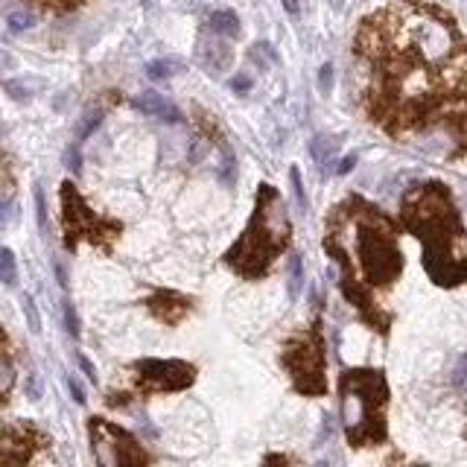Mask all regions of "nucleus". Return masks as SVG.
<instances>
[{
    "instance_id": "31",
    "label": "nucleus",
    "mask_w": 467,
    "mask_h": 467,
    "mask_svg": "<svg viewBox=\"0 0 467 467\" xmlns=\"http://www.w3.org/2000/svg\"><path fill=\"white\" fill-rule=\"evenodd\" d=\"M6 91H9L12 96H15V100H24V96H30V85L9 79V82H6Z\"/></svg>"
},
{
    "instance_id": "12",
    "label": "nucleus",
    "mask_w": 467,
    "mask_h": 467,
    "mask_svg": "<svg viewBox=\"0 0 467 467\" xmlns=\"http://www.w3.org/2000/svg\"><path fill=\"white\" fill-rule=\"evenodd\" d=\"M146 309L158 321H164L167 328H178L184 316L190 313V301L173 289H161V292H155L152 298H146Z\"/></svg>"
},
{
    "instance_id": "18",
    "label": "nucleus",
    "mask_w": 467,
    "mask_h": 467,
    "mask_svg": "<svg viewBox=\"0 0 467 467\" xmlns=\"http://www.w3.org/2000/svg\"><path fill=\"white\" fill-rule=\"evenodd\" d=\"M6 24H9L12 33H24V30H33V26H35V15H33V12H26V9H12L6 15Z\"/></svg>"
},
{
    "instance_id": "9",
    "label": "nucleus",
    "mask_w": 467,
    "mask_h": 467,
    "mask_svg": "<svg viewBox=\"0 0 467 467\" xmlns=\"http://www.w3.org/2000/svg\"><path fill=\"white\" fill-rule=\"evenodd\" d=\"M137 391L140 394H158V391H184L193 386L196 368L181 359H137Z\"/></svg>"
},
{
    "instance_id": "33",
    "label": "nucleus",
    "mask_w": 467,
    "mask_h": 467,
    "mask_svg": "<svg viewBox=\"0 0 467 467\" xmlns=\"http://www.w3.org/2000/svg\"><path fill=\"white\" fill-rule=\"evenodd\" d=\"M26 389H30V400H38L41 398V377L30 374V380H26Z\"/></svg>"
},
{
    "instance_id": "19",
    "label": "nucleus",
    "mask_w": 467,
    "mask_h": 467,
    "mask_svg": "<svg viewBox=\"0 0 467 467\" xmlns=\"http://www.w3.org/2000/svg\"><path fill=\"white\" fill-rule=\"evenodd\" d=\"M301 287H304V266H301V257H292L289 260V298L292 301H298Z\"/></svg>"
},
{
    "instance_id": "25",
    "label": "nucleus",
    "mask_w": 467,
    "mask_h": 467,
    "mask_svg": "<svg viewBox=\"0 0 467 467\" xmlns=\"http://www.w3.org/2000/svg\"><path fill=\"white\" fill-rule=\"evenodd\" d=\"M24 316H26L30 330L38 333V330H41V319H38V309H35V304H33V295H24Z\"/></svg>"
},
{
    "instance_id": "5",
    "label": "nucleus",
    "mask_w": 467,
    "mask_h": 467,
    "mask_svg": "<svg viewBox=\"0 0 467 467\" xmlns=\"http://www.w3.org/2000/svg\"><path fill=\"white\" fill-rule=\"evenodd\" d=\"M389 383L377 368H348L339 377V415L350 447H377L389 438Z\"/></svg>"
},
{
    "instance_id": "34",
    "label": "nucleus",
    "mask_w": 467,
    "mask_h": 467,
    "mask_svg": "<svg viewBox=\"0 0 467 467\" xmlns=\"http://www.w3.org/2000/svg\"><path fill=\"white\" fill-rule=\"evenodd\" d=\"M464 380H467V357H461V359H459V365H456V377H452V383L461 386Z\"/></svg>"
},
{
    "instance_id": "14",
    "label": "nucleus",
    "mask_w": 467,
    "mask_h": 467,
    "mask_svg": "<svg viewBox=\"0 0 467 467\" xmlns=\"http://www.w3.org/2000/svg\"><path fill=\"white\" fill-rule=\"evenodd\" d=\"M135 108L140 114L146 117H158V120H167V123H178L181 120V111L176 105H169L161 94L155 91H140V96H135Z\"/></svg>"
},
{
    "instance_id": "24",
    "label": "nucleus",
    "mask_w": 467,
    "mask_h": 467,
    "mask_svg": "<svg viewBox=\"0 0 467 467\" xmlns=\"http://www.w3.org/2000/svg\"><path fill=\"white\" fill-rule=\"evenodd\" d=\"M35 216H38V228L47 234V205H44V190H41V184H35Z\"/></svg>"
},
{
    "instance_id": "6",
    "label": "nucleus",
    "mask_w": 467,
    "mask_h": 467,
    "mask_svg": "<svg viewBox=\"0 0 467 467\" xmlns=\"http://www.w3.org/2000/svg\"><path fill=\"white\" fill-rule=\"evenodd\" d=\"M280 365L287 368L295 391L307 398L328 394V374H324V333L321 321L301 333H295L280 350Z\"/></svg>"
},
{
    "instance_id": "30",
    "label": "nucleus",
    "mask_w": 467,
    "mask_h": 467,
    "mask_svg": "<svg viewBox=\"0 0 467 467\" xmlns=\"http://www.w3.org/2000/svg\"><path fill=\"white\" fill-rule=\"evenodd\" d=\"M319 88H321V94H330V88H333V65H321V70H319Z\"/></svg>"
},
{
    "instance_id": "20",
    "label": "nucleus",
    "mask_w": 467,
    "mask_h": 467,
    "mask_svg": "<svg viewBox=\"0 0 467 467\" xmlns=\"http://www.w3.org/2000/svg\"><path fill=\"white\" fill-rule=\"evenodd\" d=\"M15 275H18L15 254H12L9 248H3V251H0V280H3L6 287H15Z\"/></svg>"
},
{
    "instance_id": "29",
    "label": "nucleus",
    "mask_w": 467,
    "mask_h": 467,
    "mask_svg": "<svg viewBox=\"0 0 467 467\" xmlns=\"http://www.w3.org/2000/svg\"><path fill=\"white\" fill-rule=\"evenodd\" d=\"M234 164H237V161L231 158V152L225 149V161H222V181L228 184V187H231L234 178H237V167H234Z\"/></svg>"
},
{
    "instance_id": "10",
    "label": "nucleus",
    "mask_w": 467,
    "mask_h": 467,
    "mask_svg": "<svg viewBox=\"0 0 467 467\" xmlns=\"http://www.w3.org/2000/svg\"><path fill=\"white\" fill-rule=\"evenodd\" d=\"M50 438L41 432L35 423H6L3 435H0V461L6 467L26 464L38 450H44Z\"/></svg>"
},
{
    "instance_id": "8",
    "label": "nucleus",
    "mask_w": 467,
    "mask_h": 467,
    "mask_svg": "<svg viewBox=\"0 0 467 467\" xmlns=\"http://www.w3.org/2000/svg\"><path fill=\"white\" fill-rule=\"evenodd\" d=\"M88 438H91V452L103 467H137L149 464V452L140 450L135 435H129L123 427L111 423L105 418H91L88 421Z\"/></svg>"
},
{
    "instance_id": "15",
    "label": "nucleus",
    "mask_w": 467,
    "mask_h": 467,
    "mask_svg": "<svg viewBox=\"0 0 467 467\" xmlns=\"http://www.w3.org/2000/svg\"><path fill=\"white\" fill-rule=\"evenodd\" d=\"M207 26H210V33L225 35V38H237V35H239V18L234 15V12H228V9L210 12Z\"/></svg>"
},
{
    "instance_id": "39",
    "label": "nucleus",
    "mask_w": 467,
    "mask_h": 467,
    "mask_svg": "<svg viewBox=\"0 0 467 467\" xmlns=\"http://www.w3.org/2000/svg\"><path fill=\"white\" fill-rule=\"evenodd\" d=\"M330 6H333V9H339V6H342V0H330Z\"/></svg>"
},
{
    "instance_id": "7",
    "label": "nucleus",
    "mask_w": 467,
    "mask_h": 467,
    "mask_svg": "<svg viewBox=\"0 0 467 467\" xmlns=\"http://www.w3.org/2000/svg\"><path fill=\"white\" fill-rule=\"evenodd\" d=\"M123 225L117 219L96 216L94 210L85 205L82 193L76 190L74 181H62V234H65V248L76 251V246L91 243L103 251H111V243L120 237Z\"/></svg>"
},
{
    "instance_id": "3",
    "label": "nucleus",
    "mask_w": 467,
    "mask_h": 467,
    "mask_svg": "<svg viewBox=\"0 0 467 467\" xmlns=\"http://www.w3.org/2000/svg\"><path fill=\"white\" fill-rule=\"evenodd\" d=\"M403 228L421 239L423 269L435 287L452 289L467 280V231L452 193L441 181L412 184L400 199Z\"/></svg>"
},
{
    "instance_id": "37",
    "label": "nucleus",
    "mask_w": 467,
    "mask_h": 467,
    "mask_svg": "<svg viewBox=\"0 0 467 467\" xmlns=\"http://www.w3.org/2000/svg\"><path fill=\"white\" fill-rule=\"evenodd\" d=\"M353 164H357V155H350V158H342V164H339V173H348V169H353Z\"/></svg>"
},
{
    "instance_id": "26",
    "label": "nucleus",
    "mask_w": 467,
    "mask_h": 467,
    "mask_svg": "<svg viewBox=\"0 0 467 467\" xmlns=\"http://www.w3.org/2000/svg\"><path fill=\"white\" fill-rule=\"evenodd\" d=\"M289 178H292V193H295V202H298L301 210H307V196H304V184H301V173L298 167L289 169Z\"/></svg>"
},
{
    "instance_id": "28",
    "label": "nucleus",
    "mask_w": 467,
    "mask_h": 467,
    "mask_svg": "<svg viewBox=\"0 0 467 467\" xmlns=\"http://www.w3.org/2000/svg\"><path fill=\"white\" fill-rule=\"evenodd\" d=\"M65 167L70 169L74 176H79L82 173V158H79V144L76 146H70L67 152H65Z\"/></svg>"
},
{
    "instance_id": "1",
    "label": "nucleus",
    "mask_w": 467,
    "mask_h": 467,
    "mask_svg": "<svg viewBox=\"0 0 467 467\" xmlns=\"http://www.w3.org/2000/svg\"><path fill=\"white\" fill-rule=\"evenodd\" d=\"M353 47L374 74L365 111L391 137L423 132L438 105L467 91V44L438 6L394 0L359 24Z\"/></svg>"
},
{
    "instance_id": "2",
    "label": "nucleus",
    "mask_w": 467,
    "mask_h": 467,
    "mask_svg": "<svg viewBox=\"0 0 467 467\" xmlns=\"http://www.w3.org/2000/svg\"><path fill=\"white\" fill-rule=\"evenodd\" d=\"M321 246L339 269V289L357 307L359 319L389 333L391 313L380 309L377 292L389 289L403 272L394 219L362 196H348L328 216Z\"/></svg>"
},
{
    "instance_id": "35",
    "label": "nucleus",
    "mask_w": 467,
    "mask_h": 467,
    "mask_svg": "<svg viewBox=\"0 0 467 467\" xmlns=\"http://www.w3.org/2000/svg\"><path fill=\"white\" fill-rule=\"evenodd\" d=\"M79 365H82V371L88 374V380H94V383H96V368H94L88 359H85V357H79Z\"/></svg>"
},
{
    "instance_id": "4",
    "label": "nucleus",
    "mask_w": 467,
    "mask_h": 467,
    "mask_svg": "<svg viewBox=\"0 0 467 467\" xmlns=\"http://www.w3.org/2000/svg\"><path fill=\"white\" fill-rule=\"evenodd\" d=\"M289 234L292 228L280 193L272 184H260L257 199H254V214L243 237L225 251V266L234 269L246 280H260L269 275V269L280 257V251L289 246Z\"/></svg>"
},
{
    "instance_id": "36",
    "label": "nucleus",
    "mask_w": 467,
    "mask_h": 467,
    "mask_svg": "<svg viewBox=\"0 0 467 467\" xmlns=\"http://www.w3.org/2000/svg\"><path fill=\"white\" fill-rule=\"evenodd\" d=\"M248 85H251L248 76H237V79L231 82V88H234V91H248Z\"/></svg>"
},
{
    "instance_id": "32",
    "label": "nucleus",
    "mask_w": 467,
    "mask_h": 467,
    "mask_svg": "<svg viewBox=\"0 0 467 467\" xmlns=\"http://www.w3.org/2000/svg\"><path fill=\"white\" fill-rule=\"evenodd\" d=\"M65 383H67V389H70V394H74V400H76V403L82 406V403H85V389L79 386V380H76L74 374H70V377L65 380Z\"/></svg>"
},
{
    "instance_id": "38",
    "label": "nucleus",
    "mask_w": 467,
    "mask_h": 467,
    "mask_svg": "<svg viewBox=\"0 0 467 467\" xmlns=\"http://www.w3.org/2000/svg\"><path fill=\"white\" fill-rule=\"evenodd\" d=\"M284 6H287L289 15H295V12H298V0H284Z\"/></svg>"
},
{
    "instance_id": "11",
    "label": "nucleus",
    "mask_w": 467,
    "mask_h": 467,
    "mask_svg": "<svg viewBox=\"0 0 467 467\" xmlns=\"http://www.w3.org/2000/svg\"><path fill=\"white\" fill-rule=\"evenodd\" d=\"M441 129L450 140H452V152L450 158H459V155L467 152V91L450 96L432 111L427 132Z\"/></svg>"
},
{
    "instance_id": "23",
    "label": "nucleus",
    "mask_w": 467,
    "mask_h": 467,
    "mask_svg": "<svg viewBox=\"0 0 467 467\" xmlns=\"http://www.w3.org/2000/svg\"><path fill=\"white\" fill-rule=\"evenodd\" d=\"M33 3L44 6V9H50V12H70V9L82 6L85 0H33Z\"/></svg>"
},
{
    "instance_id": "16",
    "label": "nucleus",
    "mask_w": 467,
    "mask_h": 467,
    "mask_svg": "<svg viewBox=\"0 0 467 467\" xmlns=\"http://www.w3.org/2000/svg\"><path fill=\"white\" fill-rule=\"evenodd\" d=\"M181 67H184V65H181L178 59H152V62L146 65V76L155 79V82H158V79H173Z\"/></svg>"
},
{
    "instance_id": "27",
    "label": "nucleus",
    "mask_w": 467,
    "mask_h": 467,
    "mask_svg": "<svg viewBox=\"0 0 467 467\" xmlns=\"http://www.w3.org/2000/svg\"><path fill=\"white\" fill-rule=\"evenodd\" d=\"M65 328H67V333L70 336H79V319H76V309H74V304L70 301H65Z\"/></svg>"
},
{
    "instance_id": "22",
    "label": "nucleus",
    "mask_w": 467,
    "mask_h": 467,
    "mask_svg": "<svg viewBox=\"0 0 467 467\" xmlns=\"http://www.w3.org/2000/svg\"><path fill=\"white\" fill-rule=\"evenodd\" d=\"M100 120H103V111H94V114H85V120H82V126H79V132H76V144H82L85 137H88L96 126H100Z\"/></svg>"
},
{
    "instance_id": "21",
    "label": "nucleus",
    "mask_w": 467,
    "mask_h": 467,
    "mask_svg": "<svg viewBox=\"0 0 467 467\" xmlns=\"http://www.w3.org/2000/svg\"><path fill=\"white\" fill-rule=\"evenodd\" d=\"M12 383H15V368H12V348H9V336H3V400H9Z\"/></svg>"
},
{
    "instance_id": "17",
    "label": "nucleus",
    "mask_w": 467,
    "mask_h": 467,
    "mask_svg": "<svg viewBox=\"0 0 467 467\" xmlns=\"http://www.w3.org/2000/svg\"><path fill=\"white\" fill-rule=\"evenodd\" d=\"M248 59L257 65L260 70H266L269 65H278V53L272 50V44H266V41H260V44H254L251 53H248Z\"/></svg>"
},
{
    "instance_id": "13",
    "label": "nucleus",
    "mask_w": 467,
    "mask_h": 467,
    "mask_svg": "<svg viewBox=\"0 0 467 467\" xmlns=\"http://www.w3.org/2000/svg\"><path fill=\"white\" fill-rule=\"evenodd\" d=\"M196 56H199V65L210 76H219L234 65V50L228 41H222V38H202Z\"/></svg>"
}]
</instances>
